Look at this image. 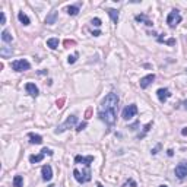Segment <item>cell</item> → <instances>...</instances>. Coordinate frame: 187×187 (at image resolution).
Here are the masks:
<instances>
[{"instance_id": "cell-8", "label": "cell", "mask_w": 187, "mask_h": 187, "mask_svg": "<svg viewBox=\"0 0 187 187\" xmlns=\"http://www.w3.org/2000/svg\"><path fill=\"white\" fill-rule=\"evenodd\" d=\"M155 81V75H146V76H143L142 79H140V82H139V85H140V88L142 89H146L148 86L152 83V82Z\"/></svg>"}, {"instance_id": "cell-28", "label": "cell", "mask_w": 187, "mask_h": 187, "mask_svg": "<svg viewBox=\"0 0 187 187\" xmlns=\"http://www.w3.org/2000/svg\"><path fill=\"white\" fill-rule=\"evenodd\" d=\"M91 24L94 25V26H101V19H99V18H94Z\"/></svg>"}, {"instance_id": "cell-18", "label": "cell", "mask_w": 187, "mask_h": 187, "mask_svg": "<svg viewBox=\"0 0 187 187\" xmlns=\"http://www.w3.org/2000/svg\"><path fill=\"white\" fill-rule=\"evenodd\" d=\"M47 47H50L51 50H56L58 47V38H48L47 40Z\"/></svg>"}, {"instance_id": "cell-22", "label": "cell", "mask_w": 187, "mask_h": 187, "mask_svg": "<svg viewBox=\"0 0 187 187\" xmlns=\"http://www.w3.org/2000/svg\"><path fill=\"white\" fill-rule=\"evenodd\" d=\"M2 40L5 41V42H12L13 37L10 35V32H9V31H6V29H5V31L2 32Z\"/></svg>"}, {"instance_id": "cell-27", "label": "cell", "mask_w": 187, "mask_h": 187, "mask_svg": "<svg viewBox=\"0 0 187 187\" xmlns=\"http://www.w3.org/2000/svg\"><path fill=\"white\" fill-rule=\"evenodd\" d=\"M63 44H65V47H70V45H75V44H76V41L75 40H65Z\"/></svg>"}, {"instance_id": "cell-12", "label": "cell", "mask_w": 187, "mask_h": 187, "mask_svg": "<svg viewBox=\"0 0 187 187\" xmlns=\"http://www.w3.org/2000/svg\"><path fill=\"white\" fill-rule=\"evenodd\" d=\"M25 89H26V92H28L31 97H38V94H40V91L35 86V83H31V82L25 85Z\"/></svg>"}, {"instance_id": "cell-9", "label": "cell", "mask_w": 187, "mask_h": 187, "mask_svg": "<svg viewBox=\"0 0 187 187\" xmlns=\"http://www.w3.org/2000/svg\"><path fill=\"white\" fill-rule=\"evenodd\" d=\"M94 161V156L89 155V156H81V155H76L75 156V162L76 164H85V167H91V162Z\"/></svg>"}, {"instance_id": "cell-36", "label": "cell", "mask_w": 187, "mask_h": 187, "mask_svg": "<svg viewBox=\"0 0 187 187\" xmlns=\"http://www.w3.org/2000/svg\"><path fill=\"white\" fill-rule=\"evenodd\" d=\"M167 154H168V156H172V155H174V151H172V149H168Z\"/></svg>"}, {"instance_id": "cell-32", "label": "cell", "mask_w": 187, "mask_h": 187, "mask_svg": "<svg viewBox=\"0 0 187 187\" xmlns=\"http://www.w3.org/2000/svg\"><path fill=\"white\" fill-rule=\"evenodd\" d=\"M41 152H42L44 155H48V156H51V155H53V151H51V149H48V148H44Z\"/></svg>"}, {"instance_id": "cell-25", "label": "cell", "mask_w": 187, "mask_h": 187, "mask_svg": "<svg viewBox=\"0 0 187 187\" xmlns=\"http://www.w3.org/2000/svg\"><path fill=\"white\" fill-rule=\"evenodd\" d=\"M65 102H66V98L65 97L60 98V99H57V101H56L57 108H63V107H65Z\"/></svg>"}, {"instance_id": "cell-39", "label": "cell", "mask_w": 187, "mask_h": 187, "mask_svg": "<svg viewBox=\"0 0 187 187\" xmlns=\"http://www.w3.org/2000/svg\"><path fill=\"white\" fill-rule=\"evenodd\" d=\"M97 187H102L101 186V183H97Z\"/></svg>"}, {"instance_id": "cell-10", "label": "cell", "mask_w": 187, "mask_h": 187, "mask_svg": "<svg viewBox=\"0 0 187 187\" xmlns=\"http://www.w3.org/2000/svg\"><path fill=\"white\" fill-rule=\"evenodd\" d=\"M41 174H42V180L44 181H50V180L53 179V170H51L50 165H42Z\"/></svg>"}, {"instance_id": "cell-19", "label": "cell", "mask_w": 187, "mask_h": 187, "mask_svg": "<svg viewBox=\"0 0 187 187\" xmlns=\"http://www.w3.org/2000/svg\"><path fill=\"white\" fill-rule=\"evenodd\" d=\"M44 156H45V155L42 154V152H41V154H38V155H31V156H29V161H31L32 164L41 162V161L44 159Z\"/></svg>"}, {"instance_id": "cell-7", "label": "cell", "mask_w": 187, "mask_h": 187, "mask_svg": "<svg viewBox=\"0 0 187 187\" xmlns=\"http://www.w3.org/2000/svg\"><path fill=\"white\" fill-rule=\"evenodd\" d=\"M175 175H177L180 180L186 179L187 177V162H180L179 165L175 167Z\"/></svg>"}, {"instance_id": "cell-13", "label": "cell", "mask_w": 187, "mask_h": 187, "mask_svg": "<svg viewBox=\"0 0 187 187\" xmlns=\"http://www.w3.org/2000/svg\"><path fill=\"white\" fill-rule=\"evenodd\" d=\"M28 138H29V142L32 145H41L42 143V138L40 135H35V133H28Z\"/></svg>"}, {"instance_id": "cell-17", "label": "cell", "mask_w": 187, "mask_h": 187, "mask_svg": "<svg viewBox=\"0 0 187 187\" xmlns=\"http://www.w3.org/2000/svg\"><path fill=\"white\" fill-rule=\"evenodd\" d=\"M18 19H19V21H21V24L22 25H25V26H26V25H29L31 24V21H29V18L26 16V15H25L24 12H19V13H18Z\"/></svg>"}, {"instance_id": "cell-21", "label": "cell", "mask_w": 187, "mask_h": 187, "mask_svg": "<svg viewBox=\"0 0 187 187\" xmlns=\"http://www.w3.org/2000/svg\"><path fill=\"white\" fill-rule=\"evenodd\" d=\"M13 187H24V179H22V175H15V179H13Z\"/></svg>"}, {"instance_id": "cell-30", "label": "cell", "mask_w": 187, "mask_h": 187, "mask_svg": "<svg viewBox=\"0 0 187 187\" xmlns=\"http://www.w3.org/2000/svg\"><path fill=\"white\" fill-rule=\"evenodd\" d=\"M91 117H92V108H88V110L85 111V119H86V120H89Z\"/></svg>"}, {"instance_id": "cell-15", "label": "cell", "mask_w": 187, "mask_h": 187, "mask_svg": "<svg viewBox=\"0 0 187 187\" xmlns=\"http://www.w3.org/2000/svg\"><path fill=\"white\" fill-rule=\"evenodd\" d=\"M136 21H138V22H143V24L146 25V26H152V22H151V21H149V19H148V16L146 15H143V13H140V15H136Z\"/></svg>"}, {"instance_id": "cell-37", "label": "cell", "mask_w": 187, "mask_h": 187, "mask_svg": "<svg viewBox=\"0 0 187 187\" xmlns=\"http://www.w3.org/2000/svg\"><path fill=\"white\" fill-rule=\"evenodd\" d=\"M92 35H94V37H98V35H101V31H94Z\"/></svg>"}, {"instance_id": "cell-16", "label": "cell", "mask_w": 187, "mask_h": 187, "mask_svg": "<svg viewBox=\"0 0 187 187\" xmlns=\"http://www.w3.org/2000/svg\"><path fill=\"white\" fill-rule=\"evenodd\" d=\"M107 13L110 15V18L113 19L114 24H117L119 22V10H115V9H107Z\"/></svg>"}, {"instance_id": "cell-3", "label": "cell", "mask_w": 187, "mask_h": 187, "mask_svg": "<svg viewBox=\"0 0 187 187\" xmlns=\"http://www.w3.org/2000/svg\"><path fill=\"white\" fill-rule=\"evenodd\" d=\"M181 22V15L179 13V10H171L170 13H168V16H167V24L170 28H175L177 25Z\"/></svg>"}, {"instance_id": "cell-35", "label": "cell", "mask_w": 187, "mask_h": 187, "mask_svg": "<svg viewBox=\"0 0 187 187\" xmlns=\"http://www.w3.org/2000/svg\"><path fill=\"white\" fill-rule=\"evenodd\" d=\"M159 148H161V145H158V146L155 148V149H152V155H155V154H156V151H158Z\"/></svg>"}, {"instance_id": "cell-29", "label": "cell", "mask_w": 187, "mask_h": 187, "mask_svg": "<svg viewBox=\"0 0 187 187\" xmlns=\"http://www.w3.org/2000/svg\"><path fill=\"white\" fill-rule=\"evenodd\" d=\"M5 24H6V15H5V12H0V25Z\"/></svg>"}, {"instance_id": "cell-6", "label": "cell", "mask_w": 187, "mask_h": 187, "mask_svg": "<svg viewBox=\"0 0 187 187\" xmlns=\"http://www.w3.org/2000/svg\"><path fill=\"white\" fill-rule=\"evenodd\" d=\"M136 113H138V107H136V104H130V105H127L124 110H123L122 117L124 119V120H130L132 117L136 115Z\"/></svg>"}, {"instance_id": "cell-31", "label": "cell", "mask_w": 187, "mask_h": 187, "mask_svg": "<svg viewBox=\"0 0 187 187\" xmlns=\"http://www.w3.org/2000/svg\"><path fill=\"white\" fill-rule=\"evenodd\" d=\"M86 127V123L83 122V123H81V124H78V127H76V132H82L83 129Z\"/></svg>"}, {"instance_id": "cell-4", "label": "cell", "mask_w": 187, "mask_h": 187, "mask_svg": "<svg viewBox=\"0 0 187 187\" xmlns=\"http://www.w3.org/2000/svg\"><path fill=\"white\" fill-rule=\"evenodd\" d=\"M12 69H13L15 72H25V70H29V69H31V65H29L28 60L21 58V60L12 62Z\"/></svg>"}, {"instance_id": "cell-20", "label": "cell", "mask_w": 187, "mask_h": 187, "mask_svg": "<svg viewBox=\"0 0 187 187\" xmlns=\"http://www.w3.org/2000/svg\"><path fill=\"white\" fill-rule=\"evenodd\" d=\"M66 12H67L70 16H76V15L79 13V6H69V8L66 9Z\"/></svg>"}, {"instance_id": "cell-40", "label": "cell", "mask_w": 187, "mask_h": 187, "mask_svg": "<svg viewBox=\"0 0 187 187\" xmlns=\"http://www.w3.org/2000/svg\"><path fill=\"white\" fill-rule=\"evenodd\" d=\"M159 187H168V186H165V184H162V186H159Z\"/></svg>"}, {"instance_id": "cell-11", "label": "cell", "mask_w": 187, "mask_h": 187, "mask_svg": "<svg viewBox=\"0 0 187 187\" xmlns=\"http://www.w3.org/2000/svg\"><path fill=\"white\" fill-rule=\"evenodd\" d=\"M156 95H158V99L161 101V102H165L168 98H170V91L167 89V88H161V89L156 91Z\"/></svg>"}, {"instance_id": "cell-33", "label": "cell", "mask_w": 187, "mask_h": 187, "mask_svg": "<svg viewBox=\"0 0 187 187\" xmlns=\"http://www.w3.org/2000/svg\"><path fill=\"white\" fill-rule=\"evenodd\" d=\"M165 44H168V45H172V44H175V40L174 38H171V40H167V41H164Z\"/></svg>"}, {"instance_id": "cell-14", "label": "cell", "mask_w": 187, "mask_h": 187, "mask_svg": "<svg viewBox=\"0 0 187 187\" xmlns=\"http://www.w3.org/2000/svg\"><path fill=\"white\" fill-rule=\"evenodd\" d=\"M57 16H58L57 10H53V12H50V15H47V18H45V24H47V25H53V24H56Z\"/></svg>"}, {"instance_id": "cell-2", "label": "cell", "mask_w": 187, "mask_h": 187, "mask_svg": "<svg viewBox=\"0 0 187 187\" xmlns=\"http://www.w3.org/2000/svg\"><path fill=\"white\" fill-rule=\"evenodd\" d=\"M91 167H86V170L81 172L79 170H73V177L76 179V181H79V183H86V181H89L91 180Z\"/></svg>"}, {"instance_id": "cell-5", "label": "cell", "mask_w": 187, "mask_h": 187, "mask_svg": "<svg viewBox=\"0 0 187 187\" xmlns=\"http://www.w3.org/2000/svg\"><path fill=\"white\" fill-rule=\"evenodd\" d=\"M76 123H78V117H76V115H69V117L66 119V122L63 123V124H60V126L56 129V133L57 135H58V133H63V132L67 130L69 127L75 126Z\"/></svg>"}, {"instance_id": "cell-1", "label": "cell", "mask_w": 187, "mask_h": 187, "mask_svg": "<svg viewBox=\"0 0 187 187\" xmlns=\"http://www.w3.org/2000/svg\"><path fill=\"white\" fill-rule=\"evenodd\" d=\"M117 105H119V97H117V94L110 92L102 99V102H101V108H99L98 117L105 124L113 126L114 123H115V119H117Z\"/></svg>"}, {"instance_id": "cell-34", "label": "cell", "mask_w": 187, "mask_h": 187, "mask_svg": "<svg viewBox=\"0 0 187 187\" xmlns=\"http://www.w3.org/2000/svg\"><path fill=\"white\" fill-rule=\"evenodd\" d=\"M129 184H130L132 187H136V181H133V180H129Z\"/></svg>"}, {"instance_id": "cell-23", "label": "cell", "mask_w": 187, "mask_h": 187, "mask_svg": "<svg viewBox=\"0 0 187 187\" xmlns=\"http://www.w3.org/2000/svg\"><path fill=\"white\" fill-rule=\"evenodd\" d=\"M12 53H13V50L8 48V47H2V50H0V56L5 57V58H6L8 56H12Z\"/></svg>"}, {"instance_id": "cell-38", "label": "cell", "mask_w": 187, "mask_h": 187, "mask_svg": "<svg viewBox=\"0 0 187 187\" xmlns=\"http://www.w3.org/2000/svg\"><path fill=\"white\" fill-rule=\"evenodd\" d=\"M181 135H183V136H187V127H184V129L181 130Z\"/></svg>"}, {"instance_id": "cell-26", "label": "cell", "mask_w": 187, "mask_h": 187, "mask_svg": "<svg viewBox=\"0 0 187 187\" xmlns=\"http://www.w3.org/2000/svg\"><path fill=\"white\" fill-rule=\"evenodd\" d=\"M76 58H78V53H75L73 56L67 57V63H69V65H73L75 62H76Z\"/></svg>"}, {"instance_id": "cell-24", "label": "cell", "mask_w": 187, "mask_h": 187, "mask_svg": "<svg viewBox=\"0 0 187 187\" xmlns=\"http://www.w3.org/2000/svg\"><path fill=\"white\" fill-rule=\"evenodd\" d=\"M151 127H152V122H149V123H148V124H146V126L143 127V133H140V135H139V138H143V136L146 135L148 132L151 130Z\"/></svg>"}]
</instances>
